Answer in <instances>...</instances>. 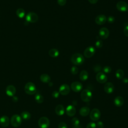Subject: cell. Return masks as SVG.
I'll return each mask as SVG.
<instances>
[{
  "label": "cell",
  "instance_id": "cell-1",
  "mask_svg": "<svg viewBox=\"0 0 128 128\" xmlns=\"http://www.w3.org/2000/svg\"><path fill=\"white\" fill-rule=\"evenodd\" d=\"M71 62L76 66L81 65L84 62V58L80 53H76L72 56Z\"/></svg>",
  "mask_w": 128,
  "mask_h": 128
},
{
  "label": "cell",
  "instance_id": "cell-2",
  "mask_svg": "<svg viewBox=\"0 0 128 128\" xmlns=\"http://www.w3.org/2000/svg\"><path fill=\"white\" fill-rule=\"evenodd\" d=\"M24 92L28 94L32 95L36 93V88L35 84L32 82H28L25 85Z\"/></svg>",
  "mask_w": 128,
  "mask_h": 128
},
{
  "label": "cell",
  "instance_id": "cell-3",
  "mask_svg": "<svg viewBox=\"0 0 128 128\" xmlns=\"http://www.w3.org/2000/svg\"><path fill=\"white\" fill-rule=\"evenodd\" d=\"M92 94L90 90L88 89L82 90L80 94V98L84 102H88L92 98Z\"/></svg>",
  "mask_w": 128,
  "mask_h": 128
},
{
  "label": "cell",
  "instance_id": "cell-4",
  "mask_svg": "<svg viewBox=\"0 0 128 128\" xmlns=\"http://www.w3.org/2000/svg\"><path fill=\"white\" fill-rule=\"evenodd\" d=\"M22 122V118L18 114L13 115L10 118V124L14 127L19 126Z\"/></svg>",
  "mask_w": 128,
  "mask_h": 128
},
{
  "label": "cell",
  "instance_id": "cell-5",
  "mask_svg": "<svg viewBox=\"0 0 128 128\" xmlns=\"http://www.w3.org/2000/svg\"><path fill=\"white\" fill-rule=\"evenodd\" d=\"M100 112L99 110L96 108H93L90 112V118L93 121H97L100 117Z\"/></svg>",
  "mask_w": 128,
  "mask_h": 128
},
{
  "label": "cell",
  "instance_id": "cell-6",
  "mask_svg": "<svg viewBox=\"0 0 128 128\" xmlns=\"http://www.w3.org/2000/svg\"><path fill=\"white\" fill-rule=\"evenodd\" d=\"M38 19V16L34 12H29L26 16V20L30 23L36 22Z\"/></svg>",
  "mask_w": 128,
  "mask_h": 128
},
{
  "label": "cell",
  "instance_id": "cell-7",
  "mask_svg": "<svg viewBox=\"0 0 128 128\" xmlns=\"http://www.w3.org/2000/svg\"><path fill=\"white\" fill-rule=\"evenodd\" d=\"M50 120L46 117H41L38 122V126L40 128H48L50 126Z\"/></svg>",
  "mask_w": 128,
  "mask_h": 128
},
{
  "label": "cell",
  "instance_id": "cell-8",
  "mask_svg": "<svg viewBox=\"0 0 128 128\" xmlns=\"http://www.w3.org/2000/svg\"><path fill=\"white\" fill-rule=\"evenodd\" d=\"M116 8L120 12H124L128 10V4L124 1L118 2L116 5Z\"/></svg>",
  "mask_w": 128,
  "mask_h": 128
},
{
  "label": "cell",
  "instance_id": "cell-9",
  "mask_svg": "<svg viewBox=\"0 0 128 128\" xmlns=\"http://www.w3.org/2000/svg\"><path fill=\"white\" fill-rule=\"evenodd\" d=\"M95 52L96 50L92 46H90L85 49L84 54V56L86 58H90L94 55Z\"/></svg>",
  "mask_w": 128,
  "mask_h": 128
},
{
  "label": "cell",
  "instance_id": "cell-10",
  "mask_svg": "<svg viewBox=\"0 0 128 128\" xmlns=\"http://www.w3.org/2000/svg\"><path fill=\"white\" fill-rule=\"evenodd\" d=\"M58 92H60V94H61L62 96L67 95L70 92V86L68 84H62L60 87Z\"/></svg>",
  "mask_w": 128,
  "mask_h": 128
},
{
  "label": "cell",
  "instance_id": "cell-11",
  "mask_svg": "<svg viewBox=\"0 0 128 128\" xmlns=\"http://www.w3.org/2000/svg\"><path fill=\"white\" fill-rule=\"evenodd\" d=\"M96 80L100 84H104L106 82L108 78L107 76L103 72H99L97 74L96 76Z\"/></svg>",
  "mask_w": 128,
  "mask_h": 128
},
{
  "label": "cell",
  "instance_id": "cell-12",
  "mask_svg": "<svg viewBox=\"0 0 128 128\" xmlns=\"http://www.w3.org/2000/svg\"><path fill=\"white\" fill-rule=\"evenodd\" d=\"M70 88L74 92H80L82 90V85L80 82H74L71 84Z\"/></svg>",
  "mask_w": 128,
  "mask_h": 128
},
{
  "label": "cell",
  "instance_id": "cell-13",
  "mask_svg": "<svg viewBox=\"0 0 128 128\" xmlns=\"http://www.w3.org/2000/svg\"><path fill=\"white\" fill-rule=\"evenodd\" d=\"M98 34L102 39H106L109 36L110 32L107 28H102L99 30Z\"/></svg>",
  "mask_w": 128,
  "mask_h": 128
},
{
  "label": "cell",
  "instance_id": "cell-14",
  "mask_svg": "<svg viewBox=\"0 0 128 128\" xmlns=\"http://www.w3.org/2000/svg\"><path fill=\"white\" fill-rule=\"evenodd\" d=\"M104 90L107 94H112L114 90V85L110 82H106L104 86Z\"/></svg>",
  "mask_w": 128,
  "mask_h": 128
},
{
  "label": "cell",
  "instance_id": "cell-15",
  "mask_svg": "<svg viewBox=\"0 0 128 128\" xmlns=\"http://www.w3.org/2000/svg\"><path fill=\"white\" fill-rule=\"evenodd\" d=\"M107 18L104 14H99L95 18V22L98 25H102L105 24Z\"/></svg>",
  "mask_w": 128,
  "mask_h": 128
},
{
  "label": "cell",
  "instance_id": "cell-16",
  "mask_svg": "<svg viewBox=\"0 0 128 128\" xmlns=\"http://www.w3.org/2000/svg\"><path fill=\"white\" fill-rule=\"evenodd\" d=\"M6 94L8 96H13L16 94V88L12 85H9L8 86L6 90Z\"/></svg>",
  "mask_w": 128,
  "mask_h": 128
},
{
  "label": "cell",
  "instance_id": "cell-17",
  "mask_svg": "<svg viewBox=\"0 0 128 128\" xmlns=\"http://www.w3.org/2000/svg\"><path fill=\"white\" fill-rule=\"evenodd\" d=\"M76 112L75 107L72 105H70L66 108V114L69 116H74Z\"/></svg>",
  "mask_w": 128,
  "mask_h": 128
},
{
  "label": "cell",
  "instance_id": "cell-18",
  "mask_svg": "<svg viewBox=\"0 0 128 128\" xmlns=\"http://www.w3.org/2000/svg\"><path fill=\"white\" fill-rule=\"evenodd\" d=\"M10 124L9 118L6 116H3L0 118V124L2 127H7Z\"/></svg>",
  "mask_w": 128,
  "mask_h": 128
},
{
  "label": "cell",
  "instance_id": "cell-19",
  "mask_svg": "<svg viewBox=\"0 0 128 128\" xmlns=\"http://www.w3.org/2000/svg\"><path fill=\"white\" fill-rule=\"evenodd\" d=\"M124 102V100L122 97L120 96H117L115 98L114 100V105L118 107L121 106L123 105Z\"/></svg>",
  "mask_w": 128,
  "mask_h": 128
},
{
  "label": "cell",
  "instance_id": "cell-20",
  "mask_svg": "<svg viewBox=\"0 0 128 128\" xmlns=\"http://www.w3.org/2000/svg\"><path fill=\"white\" fill-rule=\"evenodd\" d=\"M64 106L62 104L58 105L55 108V112L56 114L58 116H62L64 113Z\"/></svg>",
  "mask_w": 128,
  "mask_h": 128
},
{
  "label": "cell",
  "instance_id": "cell-21",
  "mask_svg": "<svg viewBox=\"0 0 128 128\" xmlns=\"http://www.w3.org/2000/svg\"><path fill=\"white\" fill-rule=\"evenodd\" d=\"M90 112V108L86 106L82 107V108H80V112H79L80 116H87L89 114Z\"/></svg>",
  "mask_w": 128,
  "mask_h": 128
},
{
  "label": "cell",
  "instance_id": "cell-22",
  "mask_svg": "<svg viewBox=\"0 0 128 128\" xmlns=\"http://www.w3.org/2000/svg\"><path fill=\"white\" fill-rule=\"evenodd\" d=\"M40 80L41 82L44 83H48L50 81V76L46 74H42L40 76Z\"/></svg>",
  "mask_w": 128,
  "mask_h": 128
},
{
  "label": "cell",
  "instance_id": "cell-23",
  "mask_svg": "<svg viewBox=\"0 0 128 128\" xmlns=\"http://www.w3.org/2000/svg\"><path fill=\"white\" fill-rule=\"evenodd\" d=\"M88 77V74L87 71L85 70H82L80 74V78L82 81L86 80Z\"/></svg>",
  "mask_w": 128,
  "mask_h": 128
},
{
  "label": "cell",
  "instance_id": "cell-24",
  "mask_svg": "<svg viewBox=\"0 0 128 128\" xmlns=\"http://www.w3.org/2000/svg\"><path fill=\"white\" fill-rule=\"evenodd\" d=\"M48 54L52 58H56L59 55V52L56 48H52L49 50Z\"/></svg>",
  "mask_w": 128,
  "mask_h": 128
},
{
  "label": "cell",
  "instance_id": "cell-25",
  "mask_svg": "<svg viewBox=\"0 0 128 128\" xmlns=\"http://www.w3.org/2000/svg\"><path fill=\"white\" fill-rule=\"evenodd\" d=\"M16 14L19 18H23L25 16V11L23 8H19L16 11Z\"/></svg>",
  "mask_w": 128,
  "mask_h": 128
},
{
  "label": "cell",
  "instance_id": "cell-26",
  "mask_svg": "<svg viewBox=\"0 0 128 128\" xmlns=\"http://www.w3.org/2000/svg\"><path fill=\"white\" fill-rule=\"evenodd\" d=\"M20 116H21L23 120H28L30 118L31 115L29 112L25 111V112H22Z\"/></svg>",
  "mask_w": 128,
  "mask_h": 128
},
{
  "label": "cell",
  "instance_id": "cell-27",
  "mask_svg": "<svg viewBox=\"0 0 128 128\" xmlns=\"http://www.w3.org/2000/svg\"><path fill=\"white\" fill-rule=\"evenodd\" d=\"M116 76L118 79L120 80L122 79L124 77V71L121 70V69H118L116 70V74H115Z\"/></svg>",
  "mask_w": 128,
  "mask_h": 128
},
{
  "label": "cell",
  "instance_id": "cell-28",
  "mask_svg": "<svg viewBox=\"0 0 128 128\" xmlns=\"http://www.w3.org/2000/svg\"><path fill=\"white\" fill-rule=\"evenodd\" d=\"M34 99L36 102L38 104H42L44 100L43 96L40 94H36L34 96Z\"/></svg>",
  "mask_w": 128,
  "mask_h": 128
},
{
  "label": "cell",
  "instance_id": "cell-29",
  "mask_svg": "<svg viewBox=\"0 0 128 128\" xmlns=\"http://www.w3.org/2000/svg\"><path fill=\"white\" fill-rule=\"evenodd\" d=\"M72 124L73 126H78L80 124V120L77 118H73L72 120Z\"/></svg>",
  "mask_w": 128,
  "mask_h": 128
},
{
  "label": "cell",
  "instance_id": "cell-30",
  "mask_svg": "<svg viewBox=\"0 0 128 128\" xmlns=\"http://www.w3.org/2000/svg\"><path fill=\"white\" fill-rule=\"evenodd\" d=\"M112 68L110 66H105L102 68V72L104 74H109L111 72Z\"/></svg>",
  "mask_w": 128,
  "mask_h": 128
},
{
  "label": "cell",
  "instance_id": "cell-31",
  "mask_svg": "<svg viewBox=\"0 0 128 128\" xmlns=\"http://www.w3.org/2000/svg\"><path fill=\"white\" fill-rule=\"evenodd\" d=\"M78 69L76 66H73L70 69V72L72 73V74L74 75L78 73Z\"/></svg>",
  "mask_w": 128,
  "mask_h": 128
},
{
  "label": "cell",
  "instance_id": "cell-32",
  "mask_svg": "<svg viewBox=\"0 0 128 128\" xmlns=\"http://www.w3.org/2000/svg\"><path fill=\"white\" fill-rule=\"evenodd\" d=\"M102 45H103V43L101 40H98L95 43V46L97 48H102Z\"/></svg>",
  "mask_w": 128,
  "mask_h": 128
},
{
  "label": "cell",
  "instance_id": "cell-33",
  "mask_svg": "<svg viewBox=\"0 0 128 128\" xmlns=\"http://www.w3.org/2000/svg\"><path fill=\"white\" fill-rule=\"evenodd\" d=\"M96 124L93 122H90L88 123L86 125V128H96Z\"/></svg>",
  "mask_w": 128,
  "mask_h": 128
},
{
  "label": "cell",
  "instance_id": "cell-34",
  "mask_svg": "<svg viewBox=\"0 0 128 128\" xmlns=\"http://www.w3.org/2000/svg\"><path fill=\"white\" fill-rule=\"evenodd\" d=\"M58 128H68L67 124L64 122H60L58 125Z\"/></svg>",
  "mask_w": 128,
  "mask_h": 128
},
{
  "label": "cell",
  "instance_id": "cell-35",
  "mask_svg": "<svg viewBox=\"0 0 128 128\" xmlns=\"http://www.w3.org/2000/svg\"><path fill=\"white\" fill-rule=\"evenodd\" d=\"M106 20H108V22H109V23H110V24H112L113 23L114 21H115V18L114 16H109L108 18L106 19Z\"/></svg>",
  "mask_w": 128,
  "mask_h": 128
},
{
  "label": "cell",
  "instance_id": "cell-36",
  "mask_svg": "<svg viewBox=\"0 0 128 128\" xmlns=\"http://www.w3.org/2000/svg\"><path fill=\"white\" fill-rule=\"evenodd\" d=\"M57 2L60 6H64L66 4V0H57Z\"/></svg>",
  "mask_w": 128,
  "mask_h": 128
},
{
  "label": "cell",
  "instance_id": "cell-37",
  "mask_svg": "<svg viewBox=\"0 0 128 128\" xmlns=\"http://www.w3.org/2000/svg\"><path fill=\"white\" fill-rule=\"evenodd\" d=\"M96 124V127H97L98 128H104V125L102 122L99 121Z\"/></svg>",
  "mask_w": 128,
  "mask_h": 128
},
{
  "label": "cell",
  "instance_id": "cell-38",
  "mask_svg": "<svg viewBox=\"0 0 128 128\" xmlns=\"http://www.w3.org/2000/svg\"><path fill=\"white\" fill-rule=\"evenodd\" d=\"M59 94H60V92L56 90L54 91L52 93V96L54 98H58L59 96Z\"/></svg>",
  "mask_w": 128,
  "mask_h": 128
},
{
  "label": "cell",
  "instance_id": "cell-39",
  "mask_svg": "<svg viewBox=\"0 0 128 128\" xmlns=\"http://www.w3.org/2000/svg\"><path fill=\"white\" fill-rule=\"evenodd\" d=\"M124 34L126 36L128 37V25L124 27Z\"/></svg>",
  "mask_w": 128,
  "mask_h": 128
},
{
  "label": "cell",
  "instance_id": "cell-40",
  "mask_svg": "<svg viewBox=\"0 0 128 128\" xmlns=\"http://www.w3.org/2000/svg\"><path fill=\"white\" fill-rule=\"evenodd\" d=\"M94 71L96 72H99L101 70V67L100 66H96L94 67Z\"/></svg>",
  "mask_w": 128,
  "mask_h": 128
},
{
  "label": "cell",
  "instance_id": "cell-41",
  "mask_svg": "<svg viewBox=\"0 0 128 128\" xmlns=\"http://www.w3.org/2000/svg\"><path fill=\"white\" fill-rule=\"evenodd\" d=\"M12 100L14 102H16L18 101V98L16 96H13L12 98Z\"/></svg>",
  "mask_w": 128,
  "mask_h": 128
},
{
  "label": "cell",
  "instance_id": "cell-42",
  "mask_svg": "<svg viewBox=\"0 0 128 128\" xmlns=\"http://www.w3.org/2000/svg\"><path fill=\"white\" fill-rule=\"evenodd\" d=\"M88 0V2L90 3V4H96L97 2H98V0Z\"/></svg>",
  "mask_w": 128,
  "mask_h": 128
},
{
  "label": "cell",
  "instance_id": "cell-43",
  "mask_svg": "<svg viewBox=\"0 0 128 128\" xmlns=\"http://www.w3.org/2000/svg\"><path fill=\"white\" fill-rule=\"evenodd\" d=\"M122 82L124 84H127L128 82V78H124L122 79Z\"/></svg>",
  "mask_w": 128,
  "mask_h": 128
},
{
  "label": "cell",
  "instance_id": "cell-44",
  "mask_svg": "<svg viewBox=\"0 0 128 128\" xmlns=\"http://www.w3.org/2000/svg\"><path fill=\"white\" fill-rule=\"evenodd\" d=\"M72 128H82V127L81 126H80V124L78 126H72Z\"/></svg>",
  "mask_w": 128,
  "mask_h": 128
},
{
  "label": "cell",
  "instance_id": "cell-45",
  "mask_svg": "<svg viewBox=\"0 0 128 128\" xmlns=\"http://www.w3.org/2000/svg\"><path fill=\"white\" fill-rule=\"evenodd\" d=\"M48 85L50 86H52V82H48Z\"/></svg>",
  "mask_w": 128,
  "mask_h": 128
},
{
  "label": "cell",
  "instance_id": "cell-46",
  "mask_svg": "<svg viewBox=\"0 0 128 128\" xmlns=\"http://www.w3.org/2000/svg\"></svg>",
  "mask_w": 128,
  "mask_h": 128
}]
</instances>
